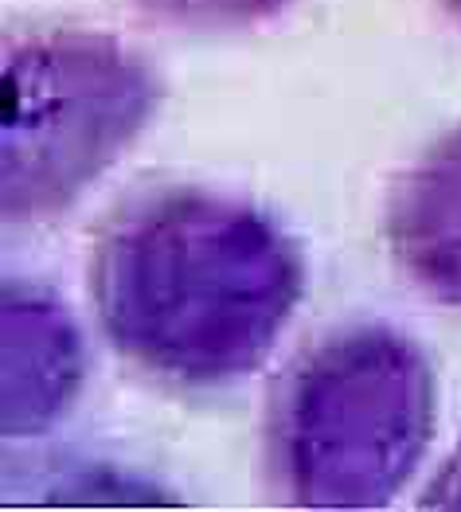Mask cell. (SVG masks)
<instances>
[{"mask_svg":"<svg viewBox=\"0 0 461 512\" xmlns=\"http://www.w3.org/2000/svg\"><path fill=\"white\" fill-rule=\"evenodd\" d=\"M438 4L446 8V16H450V20H454V24L461 28V0H438Z\"/></svg>","mask_w":461,"mask_h":512,"instance_id":"8","label":"cell"},{"mask_svg":"<svg viewBox=\"0 0 461 512\" xmlns=\"http://www.w3.org/2000/svg\"><path fill=\"white\" fill-rule=\"evenodd\" d=\"M387 247L426 298L461 309V126L442 133L395 176Z\"/></svg>","mask_w":461,"mask_h":512,"instance_id":"4","label":"cell"},{"mask_svg":"<svg viewBox=\"0 0 461 512\" xmlns=\"http://www.w3.org/2000/svg\"><path fill=\"white\" fill-rule=\"evenodd\" d=\"M90 298L106 344L188 391L258 372L305 298L297 239L251 200L172 184L98 231Z\"/></svg>","mask_w":461,"mask_h":512,"instance_id":"1","label":"cell"},{"mask_svg":"<svg viewBox=\"0 0 461 512\" xmlns=\"http://www.w3.org/2000/svg\"><path fill=\"white\" fill-rule=\"evenodd\" d=\"M8 368L28 364V384L4 403V434H43L75 399L83 380V348L71 313L36 286L8 278Z\"/></svg>","mask_w":461,"mask_h":512,"instance_id":"5","label":"cell"},{"mask_svg":"<svg viewBox=\"0 0 461 512\" xmlns=\"http://www.w3.org/2000/svg\"><path fill=\"white\" fill-rule=\"evenodd\" d=\"M422 509H461V446L450 454V462L442 466V473H434Z\"/></svg>","mask_w":461,"mask_h":512,"instance_id":"7","label":"cell"},{"mask_svg":"<svg viewBox=\"0 0 461 512\" xmlns=\"http://www.w3.org/2000/svg\"><path fill=\"white\" fill-rule=\"evenodd\" d=\"M438 380L415 337L360 321L305 344L270 387L262 470L294 509H383L422 466Z\"/></svg>","mask_w":461,"mask_h":512,"instance_id":"2","label":"cell"},{"mask_svg":"<svg viewBox=\"0 0 461 512\" xmlns=\"http://www.w3.org/2000/svg\"><path fill=\"white\" fill-rule=\"evenodd\" d=\"M168 28H254L282 16L294 0H126Z\"/></svg>","mask_w":461,"mask_h":512,"instance_id":"6","label":"cell"},{"mask_svg":"<svg viewBox=\"0 0 461 512\" xmlns=\"http://www.w3.org/2000/svg\"><path fill=\"white\" fill-rule=\"evenodd\" d=\"M161 75L133 47L90 28H32L4 40L0 215L67 212L161 106Z\"/></svg>","mask_w":461,"mask_h":512,"instance_id":"3","label":"cell"}]
</instances>
